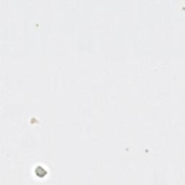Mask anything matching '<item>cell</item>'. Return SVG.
<instances>
[{
	"label": "cell",
	"mask_w": 185,
	"mask_h": 185,
	"mask_svg": "<svg viewBox=\"0 0 185 185\" xmlns=\"http://www.w3.org/2000/svg\"><path fill=\"white\" fill-rule=\"evenodd\" d=\"M35 174H36V175H38L41 179H42V178L44 179V178H46V176H47L48 172L44 168H43V167L37 166L35 169Z\"/></svg>",
	"instance_id": "6da1fadb"
}]
</instances>
